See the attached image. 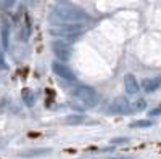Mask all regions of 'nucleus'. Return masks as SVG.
Returning a JSON list of instances; mask_svg holds the SVG:
<instances>
[{
  "label": "nucleus",
  "mask_w": 161,
  "mask_h": 159,
  "mask_svg": "<svg viewBox=\"0 0 161 159\" xmlns=\"http://www.w3.org/2000/svg\"><path fill=\"white\" fill-rule=\"evenodd\" d=\"M0 69H7V63H5V58L2 55V51H0Z\"/></svg>",
  "instance_id": "17"
},
{
  "label": "nucleus",
  "mask_w": 161,
  "mask_h": 159,
  "mask_svg": "<svg viewBox=\"0 0 161 159\" xmlns=\"http://www.w3.org/2000/svg\"><path fill=\"white\" fill-rule=\"evenodd\" d=\"M124 87H126V92L129 95H136V93H139V90H140L137 77L134 74H126L124 76Z\"/></svg>",
  "instance_id": "6"
},
{
  "label": "nucleus",
  "mask_w": 161,
  "mask_h": 159,
  "mask_svg": "<svg viewBox=\"0 0 161 159\" xmlns=\"http://www.w3.org/2000/svg\"><path fill=\"white\" fill-rule=\"evenodd\" d=\"M57 15L60 19L63 21H68V23H80V21H86L87 15L76 7H60L57 10Z\"/></svg>",
  "instance_id": "2"
},
{
  "label": "nucleus",
  "mask_w": 161,
  "mask_h": 159,
  "mask_svg": "<svg viewBox=\"0 0 161 159\" xmlns=\"http://www.w3.org/2000/svg\"><path fill=\"white\" fill-rule=\"evenodd\" d=\"M148 114H150L152 117H155V116H161V104L156 106V108H153L152 111H148Z\"/></svg>",
  "instance_id": "15"
},
{
  "label": "nucleus",
  "mask_w": 161,
  "mask_h": 159,
  "mask_svg": "<svg viewBox=\"0 0 161 159\" xmlns=\"http://www.w3.org/2000/svg\"><path fill=\"white\" fill-rule=\"evenodd\" d=\"M79 34V28L77 26H63L61 29H57V35H63V37H73V35H77Z\"/></svg>",
  "instance_id": "8"
},
{
  "label": "nucleus",
  "mask_w": 161,
  "mask_h": 159,
  "mask_svg": "<svg viewBox=\"0 0 161 159\" xmlns=\"http://www.w3.org/2000/svg\"><path fill=\"white\" fill-rule=\"evenodd\" d=\"M161 81L159 79H143V82H142V88L145 92H148V93H152V92H155L158 87H159Z\"/></svg>",
  "instance_id": "9"
},
{
  "label": "nucleus",
  "mask_w": 161,
  "mask_h": 159,
  "mask_svg": "<svg viewBox=\"0 0 161 159\" xmlns=\"http://www.w3.org/2000/svg\"><path fill=\"white\" fill-rule=\"evenodd\" d=\"M13 2H15V0H5V5H3V7H5V8H10V7L13 5Z\"/></svg>",
  "instance_id": "18"
},
{
  "label": "nucleus",
  "mask_w": 161,
  "mask_h": 159,
  "mask_svg": "<svg viewBox=\"0 0 161 159\" xmlns=\"http://www.w3.org/2000/svg\"><path fill=\"white\" fill-rule=\"evenodd\" d=\"M129 138H113V145H123V143H127Z\"/></svg>",
  "instance_id": "16"
},
{
  "label": "nucleus",
  "mask_w": 161,
  "mask_h": 159,
  "mask_svg": "<svg viewBox=\"0 0 161 159\" xmlns=\"http://www.w3.org/2000/svg\"><path fill=\"white\" fill-rule=\"evenodd\" d=\"M52 69H53V72H55L58 77H61L63 81L73 82L74 79H76V76H74L73 69L69 68V66H66L63 61H53V64H52Z\"/></svg>",
  "instance_id": "3"
},
{
  "label": "nucleus",
  "mask_w": 161,
  "mask_h": 159,
  "mask_svg": "<svg viewBox=\"0 0 161 159\" xmlns=\"http://www.w3.org/2000/svg\"><path fill=\"white\" fill-rule=\"evenodd\" d=\"M52 50H53L55 56L60 61H66V60H69V56H71V48L64 40H55L52 44Z\"/></svg>",
  "instance_id": "4"
},
{
  "label": "nucleus",
  "mask_w": 161,
  "mask_h": 159,
  "mask_svg": "<svg viewBox=\"0 0 161 159\" xmlns=\"http://www.w3.org/2000/svg\"><path fill=\"white\" fill-rule=\"evenodd\" d=\"M8 44H10V26L7 21H3V24H2V45H3V48H8Z\"/></svg>",
  "instance_id": "12"
},
{
  "label": "nucleus",
  "mask_w": 161,
  "mask_h": 159,
  "mask_svg": "<svg viewBox=\"0 0 161 159\" xmlns=\"http://www.w3.org/2000/svg\"><path fill=\"white\" fill-rule=\"evenodd\" d=\"M147 108V101H145V98H136L130 104H129V109L132 111V113H139V111H143Z\"/></svg>",
  "instance_id": "11"
},
{
  "label": "nucleus",
  "mask_w": 161,
  "mask_h": 159,
  "mask_svg": "<svg viewBox=\"0 0 161 159\" xmlns=\"http://www.w3.org/2000/svg\"><path fill=\"white\" fill-rule=\"evenodd\" d=\"M82 122H84V116H80V114H71L66 117V124H69V125H79Z\"/></svg>",
  "instance_id": "13"
},
{
  "label": "nucleus",
  "mask_w": 161,
  "mask_h": 159,
  "mask_svg": "<svg viewBox=\"0 0 161 159\" xmlns=\"http://www.w3.org/2000/svg\"><path fill=\"white\" fill-rule=\"evenodd\" d=\"M21 95H23V101H24L26 106H34V103H36V95H34V92H32L31 88H23Z\"/></svg>",
  "instance_id": "10"
},
{
  "label": "nucleus",
  "mask_w": 161,
  "mask_h": 159,
  "mask_svg": "<svg viewBox=\"0 0 161 159\" xmlns=\"http://www.w3.org/2000/svg\"><path fill=\"white\" fill-rule=\"evenodd\" d=\"M152 125H153V122L150 119H140V121H136L130 124V127H134V129H143V127H152Z\"/></svg>",
  "instance_id": "14"
},
{
  "label": "nucleus",
  "mask_w": 161,
  "mask_h": 159,
  "mask_svg": "<svg viewBox=\"0 0 161 159\" xmlns=\"http://www.w3.org/2000/svg\"><path fill=\"white\" fill-rule=\"evenodd\" d=\"M129 101H127V98H124V97H116L113 101H111V104H110V113H114V114H127V113H130V109H129Z\"/></svg>",
  "instance_id": "5"
},
{
  "label": "nucleus",
  "mask_w": 161,
  "mask_h": 159,
  "mask_svg": "<svg viewBox=\"0 0 161 159\" xmlns=\"http://www.w3.org/2000/svg\"><path fill=\"white\" fill-rule=\"evenodd\" d=\"M50 153H52L50 148H36V150L23 151V153H19V156H23V157H39V156H47Z\"/></svg>",
  "instance_id": "7"
},
{
  "label": "nucleus",
  "mask_w": 161,
  "mask_h": 159,
  "mask_svg": "<svg viewBox=\"0 0 161 159\" xmlns=\"http://www.w3.org/2000/svg\"><path fill=\"white\" fill-rule=\"evenodd\" d=\"M74 97L82 103L86 108H93L98 103V93L95 88H92L89 85H79L74 90Z\"/></svg>",
  "instance_id": "1"
}]
</instances>
